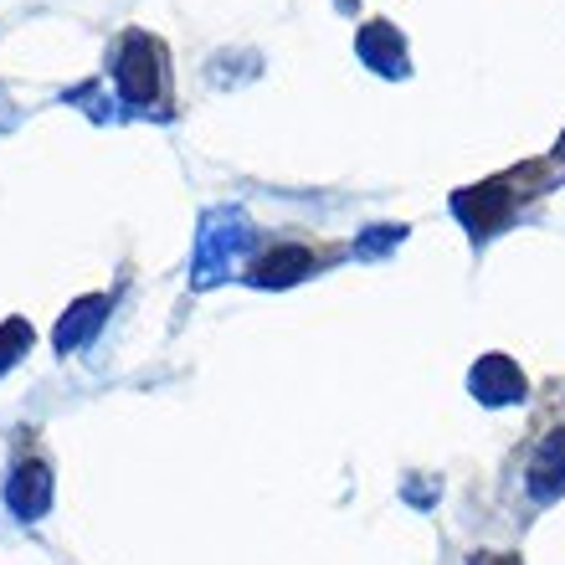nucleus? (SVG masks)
Instances as JSON below:
<instances>
[{"label": "nucleus", "mask_w": 565, "mask_h": 565, "mask_svg": "<svg viewBox=\"0 0 565 565\" xmlns=\"http://www.w3.org/2000/svg\"><path fill=\"white\" fill-rule=\"evenodd\" d=\"M6 504H11V514H21V520L46 514V504H52V468H46L42 458H21L11 468V483H6Z\"/></svg>", "instance_id": "obj_1"}, {"label": "nucleus", "mask_w": 565, "mask_h": 565, "mask_svg": "<svg viewBox=\"0 0 565 565\" xmlns=\"http://www.w3.org/2000/svg\"><path fill=\"white\" fill-rule=\"evenodd\" d=\"M26 350H31V324L26 319H6V324H0V375L11 371Z\"/></svg>", "instance_id": "obj_5"}, {"label": "nucleus", "mask_w": 565, "mask_h": 565, "mask_svg": "<svg viewBox=\"0 0 565 565\" xmlns=\"http://www.w3.org/2000/svg\"><path fill=\"white\" fill-rule=\"evenodd\" d=\"M473 565H520V555H473Z\"/></svg>", "instance_id": "obj_6"}, {"label": "nucleus", "mask_w": 565, "mask_h": 565, "mask_svg": "<svg viewBox=\"0 0 565 565\" xmlns=\"http://www.w3.org/2000/svg\"><path fill=\"white\" fill-rule=\"evenodd\" d=\"M309 268H313V257L303 253V247H282V253H273V257L257 263L253 278L257 282H294V278H303Z\"/></svg>", "instance_id": "obj_4"}, {"label": "nucleus", "mask_w": 565, "mask_h": 565, "mask_svg": "<svg viewBox=\"0 0 565 565\" xmlns=\"http://www.w3.org/2000/svg\"><path fill=\"white\" fill-rule=\"evenodd\" d=\"M104 309H108V298L93 294V298H77L73 309L62 313V324H57V350L62 355H73V350H83V344L93 340V329L104 324Z\"/></svg>", "instance_id": "obj_3"}, {"label": "nucleus", "mask_w": 565, "mask_h": 565, "mask_svg": "<svg viewBox=\"0 0 565 565\" xmlns=\"http://www.w3.org/2000/svg\"><path fill=\"white\" fill-rule=\"evenodd\" d=\"M119 88L129 104H149L160 93V46L135 36L124 46V62H119Z\"/></svg>", "instance_id": "obj_2"}]
</instances>
